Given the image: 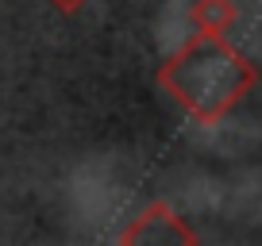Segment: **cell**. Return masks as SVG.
Wrapping results in <instances>:
<instances>
[{
    "mask_svg": "<svg viewBox=\"0 0 262 246\" xmlns=\"http://www.w3.org/2000/svg\"><path fill=\"white\" fill-rule=\"evenodd\" d=\"M178 85L185 92L189 104H196L201 112H216L231 92L239 89V62L220 46H193L185 58L178 62Z\"/></svg>",
    "mask_w": 262,
    "mask_h": 246,
    "instance_id": "obj_1",
    "label": "cell"
}]
</instances>
